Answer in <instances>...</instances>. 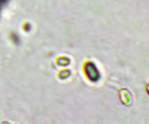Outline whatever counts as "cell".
Segmentation results:
<instances>
[{"instance_id":"5b68a950","label":"cell","mask_w":149,"mask_h":124,"mask_svg":"<svg viewBox=\"0 0 149 124\" xmlns=\"http://www.w3.org/2000/svg\"><path fill=\"white\" fill-rule=\"evenodd\" d=\"M6 1H7V0H0V10H1V7L6 4Z\"/></svg>"},{"instance_id":"277c9868","label":"cell","mask_w":149,"mask_h":124,"mask_svg":"<svg viewBox=\"0 0 149 124\" xmlns=\"http://www.w3.org/2000/svg\"><path fill=\"white\" fill-rule=\"evenodd\" d=\"M69 76H70V71H68V69L62 71L61 73H59V78H61V79H64V78L69 77Z\"/></svg>"},{"instance_id":"3957f363","label":"cell","mask_w":149,"mask_h":124,"mask_svg":"<svg viewBox=\"0 0 149 124\" xmlns=\"http://www.w3.org/2000/svg\"><path fill=\"white\" fill-rule=\"evenodd\" d=\"M69 63H70V60L67 57H59L57 60V64H59V66H68Z\"/></svg>"},{"instance_id":"6da1fadb","label":"cell","mask_w":149,"mask_h":124,"mask_svg":"<svg viewBox=\"0 0 149 124\" xmlns=\"http://www.w3.org/2000/svg\"><path fill=\"white\" fill-rule=\"evenodd\" d=\"M85 73H86L87 78L92 80V82H96V80H98V78H100V73H98L97 68H96V66L91 62L85 64Z\"/></svg>"},{"instance_id":"7a4b0ae2","label":"cell","mask_w":149,"mask_h":124,"mask_svg":"<svg viewBox=\"0 0 149 124\" xmlns=\"http://www.w3.org/2000/svg\"><path fill=\"white\" fill-rule=\"evenodd\" d=\"M119 97H120V100H121V102L124 105H129L130 101H131V96H130L129 91L125 90V89L119 90Z\"/></svg>"}]
</instances>
